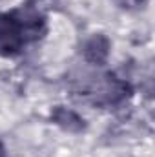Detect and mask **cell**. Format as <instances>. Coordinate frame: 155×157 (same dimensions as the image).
<instances>
[{
    "instance_id": "obj_1",
    "label": "cell",
    "mask_w": 155,
    "mask_h": 157,
    "mask_svg": "<svg viewBox=\"0 0 155 157\" xmlns=\"http://www.w3.org/2000/svg\"><path fill=\"white\" fill-rule=\"evenodd\" d=\"M46 17L39 7L20 6L0 13V57L13 59L44 37Z\"/></svg>"
},
{
    "instance_id": "obj_4",
    "label": "cell",
    "mask_w": 155,
    "mask_h": 157,
    "mask_svg": "<svg viewBox=\"0 0 155 157\" xmlns=\"http://www.w3.org/2000/svg\"><path fill=\"white\" fill-rule=\"evenodd\" d=\"M0 157H7V154H6V148H4V144L0 143Z\"/></svg>"
},
{
    "instance_id": "obj_3",
    "label": "cell",
    "mask_w": 155,
    "mask_h": 157,
    "mask_svg": "<svg viewBox=\"0 0 155 157\" xmlns=\"http://www.w3.org/2000/svg\"><path fill=\"white\" fill-rule=\"evenodd\" d=\"M115 2L124 9H141L146 4V0H115Z\"/></svg>"
},
{
    "instance_id": "obj_2",
    "label": "cell",
    "mask_w": 155,
    "mask_h": 157,
    "mask_svg": "<svg viewBox=\"0 0 155 157\" xmlns=\"http://www.w3.org/2000/svg\"><path fill=\"white\" fill-rule=\"evenodd\" d=\"M108 57V42L100 37H95L86 44V59L91 62H102Z\"/></svg>"
}]
</instances>
